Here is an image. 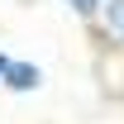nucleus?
<instances>
[{
    "label": "nucleus",
    "instance_id": "nucleus-4",
    "mask_svg": "<svg viewBox=\"0 0 124 124\" xmlns=\"http://www.w3.org/2000/svg\"><path fill=\"white\" fill-rule=\"evenodd\" d=\"M0 67H5V62H0Z\"/></svg>",
    "mask_w": 124,
    "mask_h": 124
},
{
    "label": "nucleus",
    "instance_id": "nucleus-3",
    "mask_svg": "<svg viewBox=\"0 0 124 124\" xmlns=\"http://www.w3.org/2000/svg\"><path fill=\"white\" fill-rule=\"evenodd\" d=\"M72 5H77V10H95V0H72Z\"/></svg>",
    "mask_w": 124,
    "mask_h": 124
},
{
    "label": "nucleus",
    "instance_id": "nucleus-1",
    "mask_svg": "<svg viewBox=\"0 0 124 124\" xmlns=\"http://www.w3.org/2000/svg\"><path fill=\"white\" fill-rule=\"evenodd\" d=\"M10 86H19V91H24V86H33V81H38V72H29V67H10Z\"/></svg>",
    "mask_w": 124,
    "mask_h": 124
},
{
    "label": "nucleus",
    "instance_id": "nucleus-2",
    "mask_svg": "<svg viewBox=\"0 0 124 124\" xmlns=\"http://www.w3.org/2000/svg\"><path fill=\"white\" fill-rule=\"evenodd\" d=\"M110 19H115V29L124 33V0H115V5H110Z\"/></svg>",
    "mask_w": 124,
    "mask_h": 124
}]
</instances>
